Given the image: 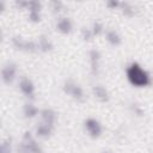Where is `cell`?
<instances>
[{
    "instance_id": "6da1fadb",
    "label": "cell",
    "mask_w": 153,
    "mask_h": 153,
    "mask_svg": "<svg viewBox=\"0 0 153 153\" xmlns=\"http://www.w3.org/2000/svg\"><path fill=\"white\" fill-rule=\"evenodd\" d=\"M127 78L129 82L136 87H143L151 84L149 74L136 62H133L127 68Z\"/></svg>"
},
{
    "instance_id": "7a4b0ae2",
    "label": "cell",
    "mask_w": 153,
    "mask_h": 153,
    "mask_svg": "<svg viewBox=\"0 0 153 153\" xmlns=\"http://www.w3.org/2000/svg\"><path fill=\"white\" fill-rule=\"evenodd\" d=\"M18 153H43L41 146L36 142L30 131H25L22 142L18 146Z\"/></svg>"
},
{
    "instance_id": "3957f363",
    "label": "cell",
    "mask_w": 153,
    "mask_h": 153,
    "mask_svg": "<svg viewBox=\"0 0 153 153\" xmlns=\"http://www.w3.org/2000/svg\"><path fill=\"white\" fill-rule=\"evenodd\" d=\"M63 91H65V93L72 96L76 100H82L84 99V91H82V88L78 84H75L73 80H67L65 82Z\"/></svg>"
},
{
    "instance_id": "277c9868",
    "label": "cell",
    "mask_w": 153,
    "mask_h": 153,
    "mask_svg": "<svg viewBox=\"0 0 153 153\" xmlns=\"http://www.w3.org/2000/svg\"><path fill=\"white\" fill-rule=\"evenodd\" d=\"M85 128L87 130V133L90 134L91 137H99L102 131H103V128H102V124L94 120V118H87L85 121Z\"/></svg>"
},
{
    "instance_id": "5b68a950",
    "label": "cell",
    "mask_w": 153,
    "mask_h": 153,
    "mask_svg": "<svg viewBox=\"0 0 153 153\" xmlns=\"http://www.w3.org/2000/svg\"><path fill=\"white\" fill-rule=\"evenodd\" d=\"M13 45L19 50H26V51H35L38 48V44H36L32 41H26L20 37H13L12 38Z\"/></svg>"
},
{
    "instance_id": "8992f818",
    "label": "cell",
    "mask_w": 153,
    "mask_h": 153,
    "mask_svg": "<svg viewBox=\"0 0 153 153\" xmlns=\"http://www.w3.org/2000/svg\"><path fill=\"white\" fill-rule=\"evenodd\" d=\"M17 73V66L13 62L7 63L2 69H1V79L5 84H11L14 80Z\"/></svg>"
},
{
    "instance_id": "52a82bcc",
    "label": "cell",
    "mask_w": 153,
    "mask_h": 153,
    "mask_svg": "<svg viewBox=\"0 0 153 153\" xmlns=\"http://www.w3.org/2000/svg\"><path fill=\"white\" fill-rule=\"evenodd\" d=\"M19 88H20V91H22L25 96H27V97H32L33 93H35V86H33L32 81H31L30 79H27V78H23V79L20 80V82H19Z\"/></svg>"
},
{
    "instance_id": "ba28073f",
    "label": "cell",
    "mask_w": 153,
    "mask_h": 153,
    "mask_svg": "<svg viewBox=\"0 0 153 153\" xmlns=\"http://www.w3.org/2000/svg\"><path fill=\"white\" fill-rule=\"evenodd\" d=\"M41 117H42V122L53 127L54 126V122L56 120V112L51 109H43L41 111Z\"/></svg>"
},
{
    "instance_id": "9c48e42d",
    "label": "cell",
    "mask_w": 153,
    "mask_h": 153,
    "mask_svg": "<svg viewBox=\"0 0 153 153\" xmlns=\"http://www.w3.org/2000/svg\"><path fill=\"white\" fill-rule=\"evenodd\" d=\"M72 27H73L72 22H71V19H68V18H61V19L57 22V24H56V29H57V31H60L61 33H69V32L72 31Z\"/></svg>"
},
{
    "instance_id": "30bf717a",
    "label": "cell",
    "mask_w": 153,
    "mask_h": 153,
    "mask_svg": "<svg viewBox=\"0 0 153 153\" xmlns=\"http://www.w3.org/2000/svg\"><path fill=\"white\" fill-rule=\"evenodd\" d=\"M99 60H100V54L98 50L93 49L90 51V61H91V69L93 74L98 73V68H99Z\"/></svg>"
},
{
    "instance_id": "8fae6325",
    "label": "cell",
    "mask_w": 153,
    "mask_h": 153,
    "mask_svg": "<svg viewBox=\"0 0 153 153\" xmlns=\"http://www.w3.org/2000/svg\"><path fill=\"white\" fill-rule=\"evenodd\" d=\"M92 91H93L94 97H96L98 100H100V102H108V100H109V93H108L106 88L103 87L102 85L93 86Z\"/></svg>"
},
{
    "instance_id": "7c38bea8",
    "label": "cell",
    "mask_w": 153,
    "mask_h": 153,
    "mask_svg": "<svg viewBox=\"0 0 153 153\" xmlns=\"http://www.w3.org/2000/svg\"><path fill=\"white\" fill-rule=\"evenodd\" d=\"M51 131H53V127H50V126H48V124H45L43 122L39 123L36 127V134L39 137H48V136H50Z\"/></svg>"
},
{
    "instance_id": "4fadbf2b",
    "label": "cell",
    "mask_w": 153,
    "mask_h": 153,
    "mask_svg": "<svg viewBox=\"0 0 153 153\" xmlns=\"http://www.w3.org/2000/svg\"><path fill=\"white\" fill-rule=\"evenodd\" d=\"M38 48L42 50V51H49L53 49V43L49 39V37L42 35L39 38H38Z\"/></svg>"
},
{
    "instance_id": "5bb4252c",
    "label": "cell",
    "mask_w": 153,
    "mask_h": 153,
    "mask_svg": "<svg viewBox=\"0 0 153 153\" xmlns=\"http://www.w3.org/2000/svg\"><path fill=\"white\" fill-rule=\"evenodd\" d=\"M105 37H106V41H108L111 45H118V44L121 43V37H120V35H118L115 30H109V31H106Z\"/></svg>"
},
{
    "instance_id": "9a60e30c",
    "label": "cell",
    "mask_w": 153,
    "mask_h": 153,
    "mask_svg": "<svg viewBox=\"0 0 153 153\" xmlns=\"http://www.w3.org/2000/svg\"><path fill=\"white\" fill-rule=\"evenodd\" d=\"M23 112H24L25 117H27V118H32V117H35V116L38 114V109H37L33 104H31V103H26V104L24 105V108H23Z\"/></svg>"
},
{
    "instance_id": "2e32d148",
    "label": "cell",
    "mask_w": 153,
    "mask_h": 153,
    "mask_svg": "<svg viewBox=\"0 0 153 153\" xmlns=\"http://www.w3.org/2000/svg\"><path fill=\"white\" fill-rule=\"evenodd\" d=\"M121 7L123 8V13L126 16H128V17L134 16V8H133V6L130 4H128V2H121Z\"/></svg>"
},
{
    "instance_id": "e0dca14e",
    "label": "cell",
    "mask_w": 153,
    "mask_h": 153,
    "mask_svg": "<svg viewBox=\"0 0 153 153\" xmlns=\"http://www.w3.org/2000/svg\"><path fill=\"white\" fill-rule=\"evenodd\" d=\"M0 153H12V148H11V140H6L2 141V143L0 145Z\"/></svg>"
},
{
    "instance_id": "ac0fdd59",
    "label": "cell",
    "mask_w": 153,
    "mask_h": 153,
    "mask_svg": "<svg viewBox=\"0 0 153 153\" xmlns=\"http://www.w3.org/2000/svg\"><path fill=\"white\" fill-rule=\"evenodd\" d=\"M41 11H37V10H30V13H29V18L31 22L33 23H37L41 20Z\"/></svg>"
},
{
    "instance_id": "d6986e66",
    "label": "cell",
    "mask_w": 153,
    "mask_h": 153,
    "mask_svg": "<svg viewBox=\"0 0 153 153\" xmlns=\"http://www.w3.org/2000/svg\"><path fill=\"white\" fill-rule=\"evenodd\" d=\"M103 32V25L100 24V23H98V22H96L94 24H93V27H92V33H93V36L96 35H99V33H102Z\"/></svg>"
},
{
    "instance_id": "ffe728a7",
    "label": "cell",
    "mask_w": 153,
    "mask_h": 153,
    "mask_svg": "<svg viewBox=\"0 0 153 153\" xmlns=\"http://www.w3.org/2000/svg\"><path fill=\"white\" fill-rule=\"evenodd\" d=\"M81 33H82V38H84V39H86V41H88V39L93 36L92 30H90V29H82Z\"/></svg>"
},
{
    "instance_id": "44dd1931",
    "label": "cell",
    "mask_w": 153,
    "mask_h": 153,
    "mask_svg": "<svg viewBox=\"0 0 153 153\" xmlns=\"http://www.w3.org/2000/svg\"><path fill=\"white\" fill-rule=\"evenodd\" d=\"M106 5H108L109 7H111V8H115V7H118V6H121V2H118V1H115V0H109V1L106 2Z\"/></svg>"
},
{
    "instance_id": "7402d4cb",
    "label": "cell",
    "mask_w": 153,
    "mask_h": 153,
    "mask_svg": "<svg viewBox=\"0 0 153 153\" xmlns=\"http://www.w3.org/2000/svg\"><path fill=\"white\" fill-rule=\"evenodd\" d=\"M104 153H108V152H104Z\"/></svg>"
}]
</instances>
